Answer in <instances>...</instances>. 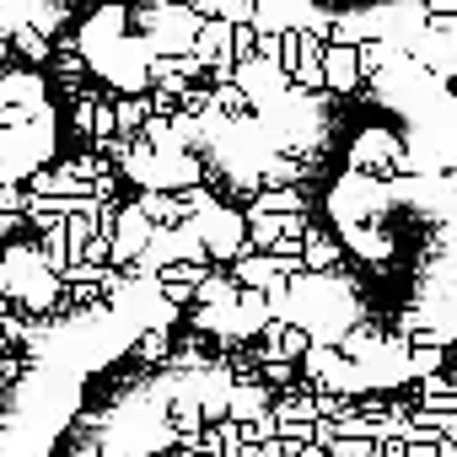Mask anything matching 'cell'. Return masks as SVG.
Wrapping results in <instances>:
<instances>
[{
    "instance_id": "obj_3",
    "label": "cell",
    "mask_w": 457,
    "mask_h": 457,
    "mask_svg": "<svg viewBox=\"0 0 457 457\" xmlns=\"http://www.w3.org/2000/svg\"><path fill=\"white\" fill-rule=\"evenodd\" d=\"M237 275H243V280H248V286H270V270H264V264H243V270H237Z\"/></svg>"
},
{
    "instance_id": "obj_1",
    "label": "cell",
    "mask_w": 457,
    "mask_h": 457,
    "mask_svg": "<svg viewBox=\"0 0 457 457\" xmlns=\"http://www.w3.org/2000/svg\"><path fill=\"white\" fill-rule=\"evenodd\" d=\"M382 6L387 0H291V12L307 22H355V17H371Z\"/></svg>"
},
{
    "instance_id": "obj_2",
    "label": "cell",
    "mask_w": 457,
    "mask_h": 457,
    "mask_svg": "<svg viewBox=\"0 0 457 457\" xmlns=\"http://www.w3.org/2000/svg\"><path fill=\"white\" fill-rule=\"evenodd\" d=\"M226 409H232V420H243V425H253L264 409H270V393H264V382H253V387H232V398H226Z\"/></svg>"
}]
</instances>
